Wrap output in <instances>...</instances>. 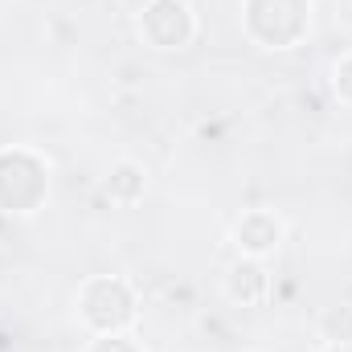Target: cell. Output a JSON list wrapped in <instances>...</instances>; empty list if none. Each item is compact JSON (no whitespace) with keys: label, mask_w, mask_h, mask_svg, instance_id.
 I'll return each mask as SVG.
<instances>
[{"label":"cell","mask_w":352,"mask_h":352,"mask_svg":"<svg viewBox=\"0 0 352 352\" xmlns=\"http://www.w3.org/2000/svg\"><path fill=\"white\" fill-rule=\"evenodd\" d=\"M278 221L270 217V213H250L242 226H238V246H246V250H254V254H263L270 246H278Z\"/></svg>","instance_id":"obj_1"},{"label":"cell","mask_w":352,"mask_h":352,"mask_svg":"<svg viewBox=\"0 0 352 352\" xmlns=\"http://www.w3.org/2000/svg\"><path fill=\"white\" fill-rule=\"evenodd\" d=\"M332 352H352V349H349V344H336V349H332Z\"/></svg>","instance_id":"obj_2"}]
</instances>
